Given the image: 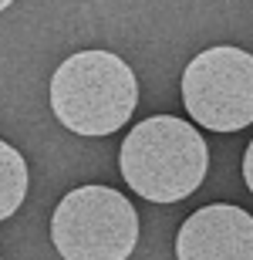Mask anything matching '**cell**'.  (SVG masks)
Returning a JSON list of instances; mask_svg holds the SVG:
<instances>
[{
	"label": "cell",
	"mask_w": 253,
	"mask_h": 260,
	"mask_svg": "<svg viewBox=\"0 0 253 260\" xmlns=\"http://www.w3.org/2000/svg\"><path fill=\"white\" fill-rule=\"evenodd\" d=\"M179 260H253V216L240 206L216 203L196 210L175 237Z\"/></svg>",
	"instance_id": "5"
},
{
	"label": "cell",
	"mask_w": 253,
	"mask_h": 260,
	"mask_svg": "<svg viewBox=\"0 0 253 260\" xmlns=\"http://www.w3.org/2000/svg\"><path fill=\"white\" fill-rule=\"evenodd\" d=\"M138 102L135 71L112 51H78L51 78V108L75 135L101 139L125 125Z\"/></svg>",
	"instance_id": "1"
},
{
	"label": "cell",
	"mask_w": 253,
	"mask_h": 260,
	"mask_svg": "<svg viewBox=\"0 0 253 260\" xmlns=\"http://www.w3.org/2000/svg\"><path fill=\"white\" fill-rule=\"evenodd\" d=\"M10 4H14V0H0V10H7Z\"/></svg>",
	"instance_id": "8"
},
{
	"label": "cell",
	"mask_w": 253,
	"mask_h": 260,
	"mask_svg": "<svg viewBox=\"0 0 253 260\" xmlns=\"http://www.w3.org/2000/svg\"><path fill=\"white\" fill-rule=\"evenodd\" d=\"M243 179H246V189L253 193V142L246 145V155H243Z\"/></svg>",
	"instance_id": "7"
},
{
	"label": "cell",
	"mask_w": 253,
	"mask_h": 260,
	"mask_svg": "<svg viewBox=\"0 0 253 260\" xmlns=\"http://www.w3.org/2000/svg\"><path fill=\"white\" fill-rule=\"evenodd\" d=\"M27 196V162L10 142L0 139V220L20 210Z\"/></svg>",
	"instance_id": "6"
},
{
	"label": "cell",
	"mask_w": 253,
	"mask_h": 260,
	"mask_svg": "<svg viewBox=\"0 0 253 260\" xmlns=\"http://www.w3.org/2000/svg\"><path fill=\"white\" fill-rule=\"evenodd\" d=\"M51 243L64 260H125L138 243V213L112 186H81L58 203Z\"/></svg>",
	"instance_id": "3"
},
{
	"label": "cell",
	"mask_w": 253,
	"mask_h": 260,
	"mask_svg": "<svg viewBox=\"0 0 253 260\" xmlns=\"http://www.w3.org/2000/svg\"><path fill=\"white\" fill-rule=\"evenodd\" d=\"M183 102L209 132H240L253 122V54L243 48H209L183 71Z\"/></svg>",
	"instance_id": "4"
},
{
	"label": "cell",
	"mask_w": 253,
	"mask_h": 260,
	"mask_svg": "<svg viewBox=\"0 0 253 260\" xmlns=\"http://www.w3.org/2000/svg\"><path fill=\"white\" fill-rule=\"evenodd\" d=\"M118 162L125 183L142 200L179 203L206 179L209 149L189 122L175 115H152L125 135Z\"/></svg>",
	"instance_id": "2"
}]
</instances>
